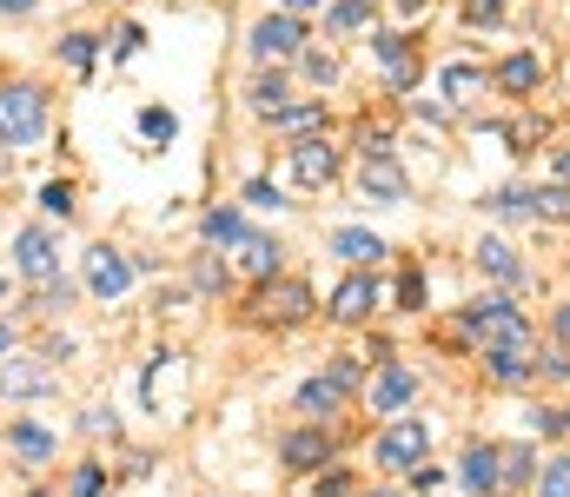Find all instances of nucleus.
<instances>
[{
  "label": "nucleus",
  "instance_id": "nucleus-1",
  "mask_svg": "<svg viewBox=\"0 0 570 497\" xmlns=\"http://www.w3.org/2000/svg\"><path fill=\"white\" fill-rule=\"evenodd\" d=\"M458 331H464L471 345H484V358H531V319H524L511 299H478V306H464Z\"/></svg>",
  "mask_w": 570,
  "mask_h": 497
},
{
  "label": "nucleus",
  "instance_id": "nucleus-2",
  "mask_svg": "<svg viewBox=\"0 0 570 497\" xmlns=\"http://www.w3.org/2000/svg\"><path fill=\"white\" fill-rule=\"evenodd\" d=\"M47 133V93L33 80L0 87V147H33Z\"/></svg>",
  "mask_w": 570,
  "mask_h": 497
},
{
  "label": "nucleus",
  "instance_id": "nucleus-3",
  "mask_svg": "<svg viewBox=\"0 0 570 497\" xmlns=\"http://www.w3.org/2000/svg\"><path fill=\"white\" fill-rule=\"evenodd\" d=\"M372 458H379L385 471H419V465L431 458V425L425 418H392V425L379 431Z\"/></svg>",
  "mask_w": 570,
  "mask_h": 497
},
{
  "label": "nucleus",
  "instance_id": "nucleus-4",
  "mask_svg": "<svg viewBox=\"0 0 570 497\" xmlns=\"http://www.w3.org/2000/svg\"><path fill=\"white\" fill-rule=\"evenodd\" d=\"M13 266H20L27 286H53V279H60V246H53V232H47V226H20V232H13Z\"/></svg>",
  "mask_w": 570,
  "mask_h": 497
},
{
  "label": "nucleus",
  "instance_id": "nucleus-5",
  "mask_svg": "<svg viewBox=\"0 0 570 497\" xmlns=\"http://www.w3.org/2000/svg\"><path fill=\"white\" fill-rule=\"evenodd\" d=\"M253 319L259 326H298V319H312V292L298 279H266L253 292Z\"/></svg>",
  "mask_w": 570,
  "mask_h": 497
},
{
  "label": "nucleus",
  "instance_id": "nucleus-6",
  "mask_svg": "<svg viewBox=\"0 0 570 497\" xmlns=\"http://www.w3.org/2000/svg\"><path fill=\"white\" fill-rule=\"evenodd\" d=\"M352 385H358V365H352V358H332V371H318V378L298 385V411H305V418H325V411L345 405Z\"/></svg>",
  "mask_w": 570,
  "mask_h": 497
},
{
  "label": "nucleus",
  "instance_id": "nucleus-7",
  "mask_svg": "<svg viewBox=\"0 0 570 497\" xmlns=\"http://www.w3.org/2000/svg\"><path fill=\"white\" fill-rule=\"evenodd\" d=\"M372 60L385 67L392 93H412V87H419V47H412L405 33H372Z\"/></svg>",
  "mask_w": 570,
  "mask_h": 497
},
{
  "label": "nucleus",
  "instance_id": "nucleus-8",
  "mask_svg": "<svg viewBox=\"0 0 570 497\" xmlns=\"http://www.w3.org/2000/svg\"><path fill=\"white\" fill-rule=\"evenodd\" d=\"M253 53H259V60H292V53H305V27H298L292 13H259V20H253Z\"/></svg>",
  "mask_w": 570,
  "mask_h": 497
},
{
  "label": "nucleus",
  "instance_id": "nucleus-9",
  "mask_svg": "<svg viewBox=\"0 0 570 497\" xmlns=\"http://www.w3.org/2000/svg\"><path fill=\"white\" fill-rule=\"evenodd\" d=\"M127 286H134V259L114 252V246H94V252H87V292H94V299H120Z\"/></svg>",
  "mask_w": 570,
  "mask_h": 497
},
{
  "label": "nucleus",
  "instance_id": "nucleus-10",
  "mask_svg": "<svg viewBox=\"0 0 570 497\" xmlns=\"http://www.w3.org/2000/svg\"><path fill=\"white\" fill-rule=\"evenodd\" d=\"M292 179H298L305 192H325V186L338 179V147H332V140H298V147H292Z\"/></svg>",
  "mask_w": 570,
  "mask_h": 497
},
{
  "label": "nucleus",
  "instance_id": "nucleus-11",
  "mask_svg": "<svg viewBox=\"0 0 570 497\" xmlns=\"http://www.w3.org/2000/svg\"><path fill=\"white\" fill-rule=\"evenodd\" d=\"M372 306H379V279H372V272H352V279H338V292H332L325 312H332L338 326H365Z\"/></svg>",
  "mask_w": 570,
  "mask_h": 497
},
{
  "label": "nucleus",
  "instance_id": "nucleus-12",
  "mask_svg": "<svg viewBox=\"0 0 570 497\" xmlns=\"http://www.w3.org/2000/svg\"><path fill=\"white\" fill-rule=\"evenodd\" d=\"M358 192L379 199V206H399L412 192V179H405V166L392 160V153H379V160H365V172H358Z\"/></svg>",
  "mask_w": 570,
  "mask_h": 497
},
{
  "label": "nucleus",
  "instance_id": "nucleus-13",
  "mask_svg": "<svg viewBox=\"0 0 570 497\" xmlns=\"http://www.w3.org/2000/svg\"><path fill=\"white\" fill-rule=\"evenodd\" d=\"M365 398H372V411H405V405L419 398V378H412L405 365H379L372 385H365Z\"/></svg>",
  "mask_w": 570,
  "mask_h": 497
},
{
  "label": "nucleus",
  "instance_id": "nucleus-14",
  "mask_svg": "<svg viewBox=\"0 0 570 497\" xmlns=\"http://www.w3.org/2000/svg\"><path fill=\"white\" fill-rule=\"evenodd\" d=\"M279 458L292 465V471H318V465L332 458V431H318V425H305V431H285Z\"/></svg>",
  "mask_w": 570,
  "mask_h": 497
},
{
  "label": "nucleus",
  "instance_id": "nucleus-15",
  "mask_svg": "<svg viewBox=\"0 0 570 497\" xmlns=\"http://www.w3.org/2000/svg\"><path fill=\"white\" fill-rule=\"evenodd\" d=\"M498 87H504L511 100H531V93L544 87V60H538V53H504V60H498Z\"/></svg>",
  "mask_w": 570,
  "mask_h": 497
},
{
  "label": "nucleus",
  "instance_id": "nucleus-16",
  "mask_svg": "<svg viewBox=\"0 0 570 497\" xmlns=\"http://www.w3.org/2000/svg\"><path fill=\"white\" fill-rule=\"evenodd\" d=\"M464 485L478 497H491L504 485V451H498V445H471V451H464Z\"/></svg>",
  "mask_w": 570,
  "mask_h": 497
},
{
  "label": "nucleus",
  "instance_id": "nucleus-17",
  "mask_svg": "<svg viewBox=\"0 0 570 497\" xmlns=\"http://www.w3.org/2000/svg\"><path fill=\"white\" fill-rule=\"evenodd\" d=\"M273 127H279L292 147H298V140H325V107H318V100H305V107H285V113H273Z\"/></svg>",
  "mask_w": 570,
  "mask_h": 497
},
{
  "label": "nucleus",
  "instance_id": "nucleus-18",
  "mask_svg": "<svg viewBox=\"0 0 570 497\" xmlns=\"http://www.w3.org/2000/svg\"><path fill=\"white\" fill-rule=\"evenodd\" d=\"M438 87H444V100H451V107H471V100L484 93V67H471V60H451V67L438 73Z\"/></svg>",
  "mask_w": 570,
  "mask_h": 497
},
{
  "label": "nucleus",
  "instance_id": "nucleus-19",
  "mask_svg": "<svg viewBox=\"0 0 570 497\" xmlns=\"http://www.w3.org/2000/svg\"><path fill=\"white\" fill-rule=\"evenodd\" d=\"M332 252H338L345 266H372V259L385 252V239H379V232H365V226H345V232H332Z\"/></svg>",
  "mask_w": 570,
  "mask_h": 497
},
{
  "label": "nucleus",
  "instance_id": "nucleus-20",
  "mask_svg": "<svg viewBox=\"0 0 570 497\" xmlns=\"http://www.w3.org/2000/svg\"><path fill=\"white\" fill-rule=\"evenodd\" d=\"M239 266H246V272H253V279L266 286V279L279 272V246H273L266 232H246V239H239Z\"/></svg>",
  "mask_w": 570,
  "mask_h": 497
},
{
  "label": "nucleus",
  "instance_id": "nucleus-21",
  "mask_svg": "<svg viewBox=\"0 0 570 497\" xmlns=\"http://www.w3.org/2000/svg\"><path fill=\"white\" fill-rule=\"evenodd\" d=\"M478 266H484L498 286H518V279H524V259H518L504 239H484V246H478Z\"/></svg>",
  "mask_w": 570,
  "mask_h": 497
},
{
  "label": "nucleus",
  "instance_id": "nucleus-22",
  "mask_svg": "<svg viewBox=\"0 0 570 497\" xmlns=\"http://www.w3.org/2000/svg\"><path fill=\"white\" fill-rule=\"evenodd\" d=\"M7 445H13L27 465H47V458H53V438H47L40 425H27V418H13V425H7Z\"/></svg>",
  "mask_w": 570,
  "mask_h": 497
},
{
  "label": "nucleus",
  "instance_id": "nucleus-23",
  "mask_svg": "<svg viewBox=\"0 0 570 497\" xmlns=\"http://www.w3.org/2000/svg\"><path fill=\"white\" fill-rule=\"evenodd\" d=\"M199 232H206V246H239V239H246V219H239L233 206H213V212L199 219Z\"/></svg>",
  "mask_w": 570,
  "mask_h": 497
},
{
  "label": "nucleus",
  "instance_id": "nucleus-24",
  "mask_svg": "<svg viewBox=\"0 0 570 497\" xmlns=\"http://www.w3.org/2000/svg\"><path fill=\"white\" fill-rule=\"evenodd\" d=\"M491 212H504V219H538V192L504 186V192H491Z\"/></svg>",
  "mask_w": 570,
  "mask_h": 497
},
{
  "label": "nucleus",
  "instance_id": "nucleus-25",
  "mask_svg": "<svg viewBox=\"0 0 570 497\" xmlns=\"http://www.w3.org/2000/svg\"><path fill=\"white\" fill-rule=\"evenodd\" d=\"M285 93H292V87H285V73H259V80H253V107H259L266 120L285 113Z\"/></svg>",
  "mask_w": 570,
  "mask_h": 497
},
{
  "label": "nucleus",
  "instance_id": "nucleus-26",
  "mask_svg": "<svg viewBox=\"0 0 570 497\" xmlns=\"http://www.w3.org/2000/svg\"><path fill=\"white\" fill-rule=\"evenodd\" d=\"M0 391H7V398H27V391H47V371H33V365H7V371H0Z\"/></svg>",
  "mask_w": 570,
  "mask_h": 497
},
{
  "label": "nucleus",
  "instance_id": "nucleus-27",
  "mask_svg": "<svg viewBox=\"0 0 570 497\" xmlns=\"http://www.w3.org/2000/svg\"><path fill=\"white\" fill-rule=\"evenodd\" d=\"M365 20H372V0H338V7L325 13V27H332V33H358Z\"/></svg>",
  "mask_w": 570,
  "mask_h": 497
},
{
  "label": "nucleus",
  "instance_id": "nucleus-28",
  "mask_svg": "<svg viewBox=\"0 0 570 497\" xmlns=\"http://www.w3.org/2000/svg\"><path fill=\"white\" fill-rule=\"evenodd\" d=\"M538 497H570V458L538 465Z\"/></svg>",
  "mask_w": 570,
  "mask_h": 497
},
{
  "label": "nucleus",
  "instance_id": "nucleus-29",
  "mask_svg": "<svg viewBox=\"0 0 570 497\" xmlns=\"http://www.w3.org/2000/svg\"><path fill=\"white\" fill-rule=\"evenodd\" d=\"M60 60H67L73 73H87V67H94V33H67V40H60Z\"/></svg>",
  "mask_w": 570,
  "mask_h": 497
},
{
  "label": "nucleus",
  "instance_id": "nucleus-30",
  "mask_svg": "<svg viewBox=\"0 0 570 497\" xmlns=\"http://www.w3.org/2000/svg\"><path fill=\"white\" fill-rule=\"evenodd\" d=\"M538 219H570V186H538Z\"/></svg>",
  "mask_w": 570,
  "mask_h": 497
},
{
  "label": "nucleus",
  "instance_id": "nucleus-31",
  "mask_svg": "<svg viewBox=\"0 0 570 497\" xmlns=\"http://www.w3.org/2000/svg\"><path fill=\"white\" fill-rule=\"evenodd\" d=\"M40 206H47L53 219H67V212H73V186H67V179H47V186H40Z\"/></svg>",
  "mask_w": 570,
  "mask_h": 497
},
{
  "label": "nucleus",
  "instance_id": "nucleus-32",
  "mask_svg": "<svg viewBox=\"0 0 570 497\" xmlns=\"http://www.w3.org/2000/svg\"><path fill=\"white\" fill-rule=\"evenodd\" d=\"M399 306H405V312H419V306H425V272H419V266H405V272H399Z\"/></svg>",
  "mask_w": 570,
  "mask_h": 497
},
{
  "label": "nucleus",
  "instance_id": "nucleus-33",
  "mask_svg": "<svg viewBox=\"0 0 570 497\" xmlns=\"http://www.w3.org/2000/svg\"><path fill=\"white\" fill-rule=\"evenodd\" d=\"M504 485H538V465H531V451L518 445V451H504Z\"/></svg>",
  "mask_w": 570,
  "mask_h": 497
},
{
  "label": "nucleus",
  "instance_id": "nucleus-34",
  "mask_svg": "<svg viewBox=\"0 0 570 497\" xmlns=\"http://www.w3.org/2000/svg\"><path fill=\"white\" fill-rule=\"evenodd\" d=\"M140 133H146V140H173V133H179V120H173L166 107H146V113H140Z\"/></svg>",
  "mask_w": 570,
  "mask_h": 497
},
{
  "label": "nucleus",
  "instance_id": "nucleus-35",
  "mask_svg": "<svg viewBox=\"0 0 570 497\" xmlns=\"http://www.w3.org/2000/svg\"><path fill=\"white\" fill-rule=\"evenodd\" d=\"M298 67H305V80H318V87L338 73V60H332V53H318V47H305V53H298Z\"/></svg>",
  "mask_w": 570,
  "mask_h": 497
},
{
  "label": "nucleus",
  "instance_id": "nucleus-36",
  "mask_svg": "<svg viewBox=\"0 0 570 497\" xmlns=\"http://www.w3.org/2000/svg\"><path fill=\"white\" fill-rule=\"evenodd\" d=\"M40 312H60V306H73V286L67 279H53V286H40V299H33Z\"/></svg>",
  "mask_w": 570,
  "mask_h": 497
},
{
  "label": "nucleus",
  "instance_id": "nucleus-37",
  "mask_svg": "<svg viewBox=\"0 0 570 497\" xmlns=\"http://www.w3.org/2000/svg\"><path fill=\"white\" fill-rule=\"evenodd\" d=\"M484 365H491V378H504V385H524V378H531L524 358H484Z\"/></svg>",
  "mask_w": 570,
  "mask_h": 497
},
{
  "label": "nucleus",
  "instance_id": "nucleus-38",
  "mask_svg": "<svg viewBox=\"0 0 570 497\" xmlns=\"http://www.w3.org/2000/svg\"><path fill=\"white\" fill-rule=\"evenodd\" d=\"M100 485H107L100 465H80V471H73V497H100Z\"/></svg>",
  "mask_w": 570,
  "mask_h": 497
},
{
  "label": "nucleus",
  "instance_id": "nucleus-39",
  "mask_svg": "<svg viewBox=\"0 0 570 497\" xmlns=\"http://www.w3.org/2000/svg\"><path fill=\"white\" fill-rule=\"evenodd\" d=\"M498 13H504V0H464V20H471V27H491Z\"/></svg>",
  "mask_w": 570,
  "mask_h": 497
},
{
  "label": "nucleus",
  "instance_id": "nucleus-40",
  "mask_svg": "<svg viewBox=\"0 0 570 497\" xmlns=\"http://www.w3.org/2000/svg\"><path fill=\"white\" fill-rule=\"evenodd\" d=\"M538 431H544V438H570V411H558V405L538 411Z\"/></svg>",
  "mask_w": 570,
  "mask_h": 497
},
{
  "label": "nucleus",
  "instance_id": "nucleus-41",
  "mask_svg": "<svg viewBox=\"0 0 570 497\" xmlns=\"http://www.w3.org/2000/svg\"><path fill=\"white\" fill-rule=\"evenodd\" d=\"M246 206H279V186H273V179H253V186H246Z\"/></svg>",
  "mask_w": 570,
  "mask_h": 497
},
{
  "label": "nucleus",
  "instance_id": "nucleus-42",
  "mask_svg": "<svg viewBox=\"0 0 570 497\" xmlns=\"http://www.w3.org/2000/svg\"><path fill=\"white\" fill-rule=\"evenodd\" d=\"M199 286L213 292V286H226V266H213V259H199Z\"/></svg>",
  "mask_w": 570,
  "mask_h": 497
},
{
  "label": "nucleus",
  "instance_id": "nucleus-43",
  "mask_svg": "<svg viewBox=\"0 0 570 497\" xmlns=\"http://www.w3.org/2000/svg\"><path fill=\"white\" fill-rule=\"evenodd\" d=\"M551 172H558V186H570V147H558V153H551Z\"/></svg>",
  "mask_w": 570,
  "mask_h": 497
},
{
  "label": "nucleus",
  "instance_id": "nucleus-44",
  "mask_svg": "<svg viewBox=\"0 0 570 497\" xmlns=\"http://www.w3.org/2000/svg\"><path fill=\"white\" fill-rule=\"evenodd\" d=\"M312 7H325V0H279V13H292V20H298V13H312Z\"/></svg>",
  "mask_w": 570,
  "mask_h": 497
},
{
  "label": "nucleus",
  "instance_id": "nucleus-45",
  "mask_svg": "<svg viewBox=\"0 0 570 497\" xmlns=\"http://www.w3.org/2000/svg\"><path fill=\"white\" fill-rule=\"evenodd\" d=\"M0 13H33V0H0Z\"/></svg>",
  "mask_w": 570,
  "mask_h": 497
},
{
  "label": "nucleus",
  "instance_id": "nucleus-46",
  "mask_svg": "<svg viewBox=\"0 0 570 497\" xmlns=\"http://www.w3.org/2000/svg\"><path fill=\"white\" fill-rule=\"evenodd\" d=\"M558 338H570V299L558 306Z\"/></svg>",
  "mask_w": 570,
  "mask_h": 497
},
{
  "label": "nucleus",
  "instance_id": "nucleus-47",
  "mask_svg": "<svg viewBox=\"0 0 570 497\" xmlns=\"http://www.w3.org/2000/svg\"><path fill=\"white\" fill-rule=\"evenodd\" d=\"M392 7H399V13H419V7H425V0H392Z\"/></svg>",
  "mask_w": 570,
  "mask_h": 497
},
{
  "label": "nucleus",
  "instance_id": "nucleus-48",
  "mask_svg": "<svg viewBox=\"0 0 570 497\" xmlns=\"http://www.w3.org/2000/svg\"><path fill=\"white\" fill-rule=\"evenodd\" d=\"M0 351H13V326H0Z\"/></svg>",
  "mask_w": 570,
  "mask_h": 497
},
{
  "label": "nucleus",
  "instance_id": "nucleus-49",
  "mask_svg": "<svg viewBox=\"0 0 570 497\" xmlns=\"http://www.w3.org/2000/svg\"><path fill=\"white\" fill-rule=\"evenodd\" d=\"M564 87H570V60H564Z\"/></svg>",
  "mask_w": 570,
  "mask_h": 497
},
{
  "label": "nucleus",
  "instance_id": "nucleus-50",
  "mask_svg": "<svg viewBox=\"0 0 570 497\" xmlns=\"http://www.w3.org/2000/svg\"><path fill=\"white\" fill-rule=\"evenodd\" d=\"M33 497H53V491H33Z\"/></svg>",
  "mask_w": 570,
  "mask_h": 497
}]
</instances>
